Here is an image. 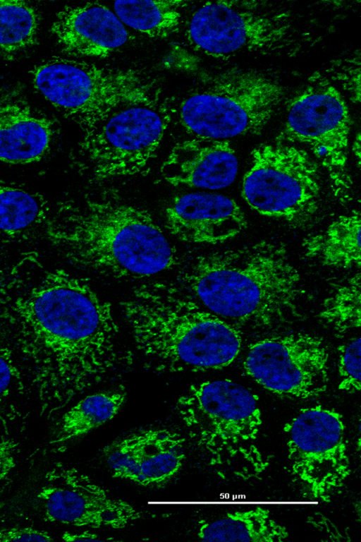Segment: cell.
<instances>
[{
  "instance_id": "obj_1",
  "label": "cell",
  "mask_w": 361,
  "mask_h": 542,
  "mask_svg": "<svg viewBox=\"0 0 361 542\" xmlns=\"http://www.w3.org/2000/svg\"><path fill=\"white\" fill-rule=\"evenodd\" d=\"M8 308L29 355L62 397L99 382L128 361L111 303L87 279L65 270L47 272Z\"/></svg>"
},
{
  "instance_id": "obj_2",
  "label": "cell",
  "mask_w": 361,
  "mask_h": 542,
  "mask_svg": "<svg viewBox=\"0 0 361 542\" xmlns=\"http://www.w3.org/2000/svg\"><path fill=\"white\" fill-rule=\"evenodd\" d=\"M46 233L73 264L116 279L173 268L177 252L152 215L110 191L59 205Z\"/></svg>"
},
{
  "instance_id": "obj_3",
  "label": "cell",
  "mask_w": 361,
  "mask_h": 542,
  "mask_svg": "<svg viewBox=\"0 0 361 542\" xmlns=\"http://www.w3.org/2000/svg\"><path fill=\"white\" fill-rule=\"evenodd\" d=\"M174 284L220 318L271 326L300 315L301 277L281 242L201 254Z\"/></svg>"
},
{
  "instance_id": "obj_4",
  "label": "cell",
  "mask_w": 361,
  "mask_h": 542,
  "mask_svg": "<svg viewBox=\"0 0 361 542\" xmlns=\"http://www.w3.org/2000/svg\"><path fill=\"white\" fill-rule=\"evenodd\" d=\"M121 307L136 349L157 371L219 369L240 351V332L174 283L140 285Z\"/></svg>"
},
{
  "instance_id": "obj_5",
  "label": "cell",
  "mask_w": 361,
  "mask_h": 542,
  "mask_svg": "<svg viewBox=\"0 0 361 542\" xmlns=\"http://www.w3.org/2000/svg\"><path fill=\"white\" fill-rule=\"evenodd\" d=\"M176 409L195 445L224 477L258 479L271 458L259 445L262 412L256 395L228 379L191 385Z\"/></svg>"
},
{
  "instance_id": "obj_6",
  "label": "cell",
  "mask_w": 361,
  "mask_h": 542,
  "mask_svg": "<svg viewBox=\"0 0 361 542\" xmlns=\"http://www.w3.org/2000/svg\"><path fill=\"white\" fill-rule=\"evenodd\" d=\"M36 89L82 129L120 107L161 97L157 80L131 68L54 57L32 71Z\"/></svg>"
},
{
  "instance_id": "obj_7",
  "label": "cell",
  "mask_w": 361,
  "mask_h": 542,
  "mask_svg": "<svg viewBox=\"0 0 361 542\" xmlns=\"http://www.w3.org/2000/svg\"><path fill=\"white\" fill-rule=\"evenodd\" d=\"M285 97L275 79L255 71L220 74L180 104L182 126L193 138L228 141L259 134Z\"/></svg>"
},
{
  "instance_id": "obj_8",
  "label": "cell",
  "mask_w": 361,
  "mask_h": 542,
  "mask_svg": "<svg viewBox=\"0 0 361 542\" xmlns=\"http://www.w3.org/2000/svg\"><path fill=\"white\" fill-rule=\"evenodd\" d=\"M172 114L169 102L161 98L120 107L81 129V170L96 181L146 175Z\"/></svg>"
},
{
  "instance_id": "obj_9",
  "label": "cell",
  "mask_w": 361,
  "mask_h": 542,
  "mask_svg": "<svg viewBox=\"0 0 361 542\" xmlns=\"http://www.w3.org/2000/svg\"><path fill=\"white\" fill-rule=\"evenodd\" d=\"M320 193L318 164L304 149L275 141L251 152L242 196L257 213L304 227L318 212Z\"/></svg>"
},
{
  "instance_id": "obj_10",
  "label": "cell",
  "mask_w": 361,
  "mask_h": 542,
  "mask_svg": "<svg viewBox=\"0 0 361 542\" xmlns=\"http://www.w3.org/2000/svg\"><path fill=\"white\" fill-rule=\"evenodd\" d=\"M350 129L343 97L326 77L314 73L289 102L276 142L307 147L326 171L334 196L346 203L353 186L348 169Z\"/></svg>"
},
{
  "instance_id": "obj_11",
  "label": "cell",
  "mask_w": 361,
  "mask_h": 542,
  "mask_svg": "<svg viewBox=\"0 0 361 542\" xmlns=\"http://www.w3.org/2000/svg\"><path fill=\"white\" fill-rule=\"evenodd\" d=\"M185 37L194 50L217 59L280 51L293 40L288 13L255 1L203 3L191 14Z\"/></svg>"
},
{
  "instance_id": "obj_12",
  "label": "cell",
  "mask_w": 361,
  "mask_h": 542,
  "mask_svg": "<svg viewBox=\"0 0 361 542\" xmlns=\"http://www.w3.org/2000/svg\"><path fill=\"white\" fill-rule=\"evenodd\" d=\"M283 432L289 472L302 495L330 502L351 474L343 415L322 405L303 408L285 423Z\"/></svg>"
},
{
  "instance_id": "obj_13",
  "label": "cell",
  "mask_w": 361,
  "mask_h": 542,
  "mask_svg": "<svg viewBox=\"0 0 361 542\" xmlns=\"http://www.w3.org/2000/svg\"><path fill=\"white\" fill-rule=\"evenodd\" d=\"M329 358L326 343L317 336H271L249 347L243 368L258 385L275 395L307 399L326 390Z\"/></svg>"
},
{
  "instance_id": "obj_14",
  "label": "cell",
  "mask_w": 361,
  "mask_h": 542,
  "mask_svg": "<svg viewBox=\"0 0 361 542\" xmlns=\"http://www.w3.org/2000/svg\"><path fill=\"white\" fill-rule=\"evenodd\" d=\"M36 496L44 520L51 523L121 529L142 516L135 506L112 495L87 474L60 462L45 473Z\"/></svg>"
},
{
  "instance_id": "obj_15",
  "label": "cell",
  "mask_w": 361,
  "mask_h": 542,
  "mask_svg": "<svg viewBox=\"0 0 361 542\" xmlns=\"http://www.w3.org/2000/svg\"><path fill=\"white\" fill-rule=\"evenodd\" d=\"M185 439L166 428L142 429L112 441L103 450L112 476L147 487L162 485L181 469Z\"/></svg>"
},
{
  "instance_id": "obj_16",
  "label": "cell",
  "mask_w": 361,
  "mask_h": 542,
  "mask_svg": "<svg viewBox=\"0 0 361 542\" xmlns=\"http://www.w3.org/2000/svg\"><path fill=\"white\" fill-rule=\"evenodd\" d=\"M166 226L178 239L195 243L217 244L247 227L240 206L225 195L204 192L175 197L165 212Z\"/></svg>"
},
{
  "instance_id": "obj_17",
  "label": "cell",
  "mask_w": 361,
  "mask_h": 542,
  "mask_svg": "<svg viewBox=\"0 0 361 542\" xmlns=\"http://www.w3.org/2000/svg\"><path fill=\"white\" fill-rule=\"evenodd\" d=\"M51 30L62 50L78 57H107L129 40L115 13L96 2L64 7Z\"/></svg>"
},
{
  "instance_id": "obj_18",
  "label": "cell",
  "mask_w": 361,
  "mask_h": 542,
  "mask_svg": "<svg viewBox=\"0 0 361 542\" xmlns=\"http://www.w3.org/2000/svg\"><path fill=\"white\" fill-rule=\"evenodd\" d=\"M54 122L16 88H0V162L28 164L49 152Z\"/></svg>"
},
{
  "instance_id": "obj_19",
  "label": "cell",
  "mask_w": 361,
  "mask_h": 542,
  "mask_svg": "<svg viewBox=\"0 0 361 542\" xmlns=\"http://www.w3.org/2000/svg\"><path fill=\"white\" fill-rule=\"evenodd\" d=\"M160 171L173 186L218 190L233 182L238 162L228 141L191 138L173 146Z\"/></svg>"
},
{
  "instance_id": "obj_20",
  "label": "cell",
  "mask_w": 361,
  "mask_h": 542,
  "mask_svg": "<svg viewBox=\"0 0 361 542\" xmlns=\"http://www.w3.org/2000/svg\"><path fill=\"white\" fill-rule=\"evenodd\" d=\"M197 537L208 542H275L289 536L286 526L262 506L228 512L199 524Z\"/></svg>"
},
{
  "instance_id": "obj_21",
  "label": "cell",
  "mask_w": 361,
  "mask_h": 542,
  "mask_svg": "<svg viewBox=\"0 0 361 542\" xmlns=\"http://www.w3.org/2000/svg\"><path fill=\"white\" fill-rule=\"evenodd\" d=\"M305 255L321 264L349 269L360 267V212L354 210L338 216L327 227L305 237Z\"/></svg>"
},
{
  "instance_id": "obj_22",
  "label": "cell",
  "mask_w": 361,
  "mask_h": 542,
  "mask_svg": "<svg viewBox=\"0 0 361 542\" xmlns=\"http://www.w3.org/2000/svg\"><path fill=\"white\" fill-rule=\"evenodd\" d=\"M126 396L125 389L120 387L82 398L63 414L50 444L59 445L75 440L110 421L121 409Z\"/></svg>"
},
{
  "instance_id": "obj_23",
  "label": "cell",
  "mask_w": 361,
  "mask_h": 542,
  "mask_svg": "<svg viewBox=\"0 0 361 542\" xmlns=\"http://www.w3.org/2000/svg\"><path fill=\"white\" fill-rule=\"evenodd\" d=\"M50 217V205L42 195L0 180V239L25 236Z\"/></svg>"
},
{
  "instance_id": "obj_24",
  "label": "cell",
  "mask_w": 361,
  "mask_h": 542,
  "mask_svg": "<svg viewBox=\"0 0 361 542\" xmlns=\"http://www.w3.org/2000/svg\"><path fill=\"white\" fill-rule=\"evenodd\" d=\"M185 1H117L114 12L126 26L149 37L165 38L177 32Z\"/></svg>"
},
{
  "instance_id": "obj_25",
  "label": "cell",
  "mask_w": 361,
  "mask_h": 542,
  "mask_svg": "<svg viewBox=\"0 0 361 542\" xmlns=\"http://www.w3.org/2000/svg\"><path fill=\"white\" fill-rule=\"evenodd\" d=\"M39 15L30 3L0 0V58L12 59L35 45Z\"/></svg>"
},
{
  "instance_id": "obj_26",
  "label": "cell",
  "mask_w": 361,
  "mask_h": 542,
  "mask_svg": "<svg viewBox=\"0 0 361 542\" xmlns=\"http://www.w3.org/2000/svg\"><path fill=\"white\" fill-rule=\"evenodd\" d=\"M322 320L338 332L360 326V274L338 285L328 297L319 313Z\"/></svg>"
},
{
  "instance_id": "obj_27",
  "label": "cell",
  "mask_w": 361,
  "mask_h": 542,
  "mask_svg": "<svg viewBox=\"0 0 361 542\" xmlns=\"http://www.w3.org/2000/svg\"><path fill=\"white\" fill-rule=\"evenodd\" d=\"M360 337H355L340 347L338 388L353 394L360 390Z\"/></svg>"
},
{
  "instance_id": "obj_28",
  "label": "cell",
  "mask_w": 361,
  "mask_h": 542,
  "mask_svg": "<svg viewBox=\"0 0 361 542\" xmlns=\"http://www.w3.org/2000/svg\"><path fill=\"white\" fill-rule=\"evenodd\" d=\"M20 379L13 352L0 332V421L4 424L6 404Z\"/></svg>"
},
{
  "instance_id": "obj_29",
  "label": "cell",
  "mask_w": 361,
  "mask_h": 542,
  "mask_svg": "<svg viewBox=\"0 0 361 542\" xmlns=\"http://www.w3.org/2000/svg\"><path fill=\"white\" fill-rule=\"evenodd\" d=\"M19 442L14 438L0 435V484L5 481L16 466Z\"/></svg>"
},
{
  "instance_id": "obj_30",
  "label": "cell",
  "mask_w": 361,
  "mask_h": 542,
  "mask_svg": "<svg viewBox=\"0 0 361 542\" xmlns=\"http://www.w3.org/2000/svg\"><path fill=\"white\" fill-rule=\"evenodd\" d=\"M51 541L54 538L47 531L31 526L0 528V542Z\"/></svg>"
},
{
  "instance_id": "obj_31",
  "label": "cell",
  "mask_w": 361,
  "mask_h": 542,
  "mask_svg": "<svg viewBox=\"0 0 361 542\" xmlns=\"http://www.w3.org/2000/svg\"><path fill=\"white\" fill-rule=\"evenodd\" d=\"M355 62L354 59L353 62H350V64L345 62V64H341L340 66L341 68L337 72V75L340 76L338 80L343 88L348 92L351 100L354 102H360V64L356 66Z\"/></svg>"
},
{
  "instance_id": "obj_32",
  "label": "cell",
  "mask_w": 361,
  "mask_h": 542,
  "mask_svg": "<svg viewBox=\"0 0 361 542\" xmlns=\"http://www.w3.org/2000/svg\"><path fill=\"white\" fill-rule=\"evenodd\" d=\"M62 540L65 541H104L100 536L94 532L86 530L81 532L65 531L61 534Z\"/></svg>"
},
{
  "instance_id": "obj_33",
  "label": "cell",
  "mask_w": 361,
  "mask_h": 542,
  "mask_svg": "<svg viewBox=\"0 0 361 542\" xmlns=\"http://www.w3.org/2000/svg\"><path fill=\"white\" fill-rule=\"evenodd\" d=\"M353 151L354 153V155L355 158L357 159V164L360 166V133H358L356 136V138L354 141V144L353 146Z\"/></svg>"
},
{
  "instance_id": "obj_34",
  "label": "cell",
  "mask_w": 361,
  "mask_h": 542,
  "mask_svg": "<svg viewBox=\"0 0 361 542\" xmlns=\"http://www.w3.org/2000/svg\"><path fill=\"white\" fill-rule=\"evenodd\" d=\"M4 280V277L3 276V274L0 272V286L3 283Z\"/></svg>"
}]
</instances>
